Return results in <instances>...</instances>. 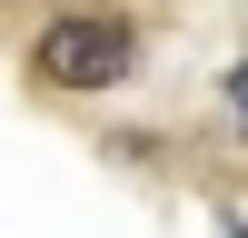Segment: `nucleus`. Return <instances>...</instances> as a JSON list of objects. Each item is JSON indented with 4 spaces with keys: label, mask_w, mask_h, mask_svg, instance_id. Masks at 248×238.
Returning a JSON list of instances; mask_svg holds the SVG:
<instances>
[{
    "label": "nucleus",
    "mask_w": 248,
    "mask_h": 238,
    "mask_svg": "<svg viewBox=\"0 0 248 238\" xmlns=\"http://www.w3.org/2000/svg\"><path fill=\"white\" fill-rule=\"evenodd\" d=\"M139 70V20L129 10H50L30 40V79L40 89H109Z\"/></svg>",
    "instance_id": "obj_1"
},
{
    "label": "nucleus",
    "mask_w": 248,
    "mask_h": 238,
    "mask_svg": "<svg viewBox=\"0 0 248 238\" xmlns=\"http://www.w3.org/2000/svg\"><path fill=\"white\" fill-rule=\"evenodd\" d=\"M218 89H229V119H238V129H248V60H238L229 79H218Z\"/></svg>",
    "instance_id": "obj_2"
},
{
    "label": "nucleus",
    "mask_w": 248,
    "mask_h": 238,
    "mask_svg": "<svg viewBox=\"0 0 248 238\" xmlns=\"http://www.w3.org/2000/svg\"><path fill=\"white\" fill-rule=\"evenodd\" d=\"M10 10H50V0H10Z\"/></svg>",
    "instance_id": "obj_3"
}]
</instances>
